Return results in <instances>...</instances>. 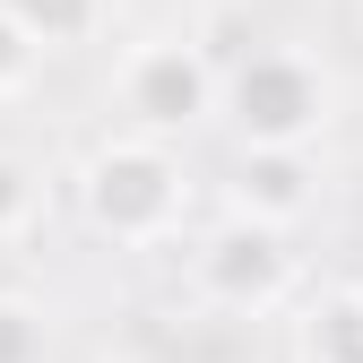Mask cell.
<instances>
[{"mask_svg":"<svg viewBox=\"0 0 363 363\" xmlns=\"http://www.w3.org/2000/svg\"><path fill=\"white\" fill-rule=\"evenodd\" d=\"M35 216H43V173L18 147H0V242H26Z\"/></svg>","mask_w":363,"mask_h":363,"instance_id":"cell-8","label":"cell"},{"mask_svg":"<svg viewBox=\"0 0 363 363\" xmlns=\"http://www.w3.org/2000/svg\"><path fill=\"white\" fill-rule=\"evenodd\" d=\"M113 104L130 113V130L139 139H164L173 147V130H191L216 113V69L191 35H147V43H130L121 69H113Z\"/></svg>","mask_w":363,"mask_h":363,"instance_id":"cell-3","label":"cell"},{"mask_svg":"<svg viewBox=\"0 0 363 363\" xmlns=\"http://www.w3.org/2000/svg\"><path fill=\"white\" fill-rule=\"evenodd\" d=\"M191 277H199V294L216 311H268V303L294 294V251H286L277 225L234 216V225H216V234L191 251Z\"/></svg>","mask_w":363,"mask_h":363,"instance_id":"cell-4","label":"cell"},{"mask_svg":"<svg viewBox=\"0 0 363 363\" xmlns=\"http://www.w3.org/2000/svg\"><path fill=\"white\" fill-rule=\"evenodd\" d=\"M234 199L251 225H286L311 208V156H268V147H242V182H234Z\"/></svg>","mask_w":363,"mask_h":363,"instance_id":"cell-5","label":"cell"},{"mask_svg":"<svg viewBox=\"0 0 363 363\" xmlns=\"http://www.w3.org/2000/svg\"><path fill=\"white\" fill-rule=\"evenodd\" d=\"M52 354V329L26 294H0V363H43Z\"/></svg>","mask_w":363,"mask_h":363,"instance_id":"cell-9","label":"cell"},{"mask_svg":"<svg viewBox=\"0 0 363 363\" xmlns=\"http://www.w3.org/2000/svg\"><path fill=\"white\" fill-rule=\"evenodd\" d=\"M0 9L26 26V43H35V52H69V43H86V35L104 26V9H113V0H0Z\"/></svg>","mask_w":363,"mask_h":363,"instance_id":"cell-7","label":"cell"},{"mask_svg":"<svg viewBox=\"0 0 363 363\" xmlns=\"http://www.w3.org/2000/svg\"><path fill=\"white\" fill-rule=\"evenodd\" d=\"M35 69H43V52L26 43V26H18L9 9H0V104H18L26 86H35Z\"/></svg>","mask_w":363,"mask_h":363,"instance_id":"cell-10","label":"cell"},{"mask_svg":"<svg viewBox=\"0 0 363 363\" xmlns=\"http://www.w3.org/2000/svg\"><path fill=\"white\" fill-rule=\"evenodd\" d=\"M303 363H363V294H329L294 320Z\"/></svg>","mask_w":363,"mask_h":363,"instance_id":"cell-6","label":"cell"},{"mask_svg":"<svg viewBox=\"0 0 363 363\" xmlns=\"http://www.w3.org/2000/svg\"><path fill=\"white\" fill-rule=\"evenodd\" d=\"M78 208L113 251H164L182 225H191V164H182L164 139H96L78 164Z\"/></svg>","mask_w":363,"mask_h":363,"instance_id":"cell-1","label":"cell"},{"mask_svg":"<svg viewBox=\"0 0 363 363\" xmlns=\"http://www.w3.org/2000/svg\"><path fill=\"white\" fill-rule=\"evenodd\" d=\"M225 121H234L242 147H268V156H311V139L329 130V104L337 86L320 69V52L303 43H259V52L234 61V78L216 86Z\"/></svg>","mask_w":363,"mask_h":363,"instance_id":"cell-2","label":"cell"}]
</instances>
